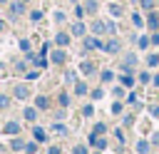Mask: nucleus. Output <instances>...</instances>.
I'll list each match as a JSON object with an SVG mask.
<instances>
[{"label": "nucleus", "mask_w": 159, "mask_h": 154, "mask_svg": "<svg viewBox=\"0 0 159 154\" xmlns=\"http://www.w3.org/2000/svg\"><path fill=\"white\" fill-rule=\"evenodd\" d=\"M52 62H65V52H62V50L52 52Z\"/></svg>", "instance_id": "f257e3e1"}, {"label": "nucleus", "mask_w": 159, "mask_h": 154, "mask_svg": "<svg viewBox=\"0 0 159 154\" xmlns=\"http://www.w3.org/2000/svg\"><path fill=\"white\" fill-rule=\"evenodd\" d=\"M5 132H7V134H17V132H20V127H17L15 122H10V124L5 127Z\"/></svg>", "instance_id": "f03ea898"}, {"label": "nucleus", "mask_w": 159, "mask_h": 154, "mask_svg": "<svg viewBox=\"0 0 159 154\" xmlns=\"http://www.w3.org/2000/svg\"><path fill=\"white\" fill-rule=\"evenodd\" d=\"M157 25H159V12L149 15V27H157Z\"/></svg>", "instance_id": "7ed1b4c3"}, {"label": "nucleus", "mask_w": 159, "mask_h": 154, "mask_svg": "<svg viewBox=\"0 0 159 154\" xmlns=\"http://www.w3.org/2000/svg\"><path fill=\"white\" fill-rule=\"evenodd\" d=\"M15 94H17L20 99H22V97L27 94V87H20V84H17V87H15Z\"/></svg>", "instance_id": "20e7f679"}, {"label": "nucleus", "mask_w": 159, "mask_h": 154, "mask_svg": "<svg viewBox=\"0 0 159 154\" xmlns=\"http://www.w3.org/2000/svg\"><path fill=\"white\" fill-rule=\"evenodd\" d=\"M37 107H40V109L50 107V99H45V97H37Z\"/></svg>", "instance_id": "39448f33"}, {"label": "nucleus", "mask_w": 159, "mask_h": 154, "mask_svg": "<svg viewBox=\"0 0 159 154\" xmlns=\"http://www.w3.org/2000/svg\"><path fill=\"white\" fill-rule=\"evenodd\" d=\"M147 149H149V144H147V142H139V144H137V152H139V154H144Z\"/></svg>", "instance_id": "423d86ee"}, {"label": "nucleus", "mask_w": 159, "mask_h": 154, "mask_svg": "<svg viewBox=\"0 0 159 154\" xmlns=\"http://www.w3.org/2000/svg\"><path fill=\"white\" fill-rule=\"evenodd\" d=\"M75 89H77V94H84V92H87V87H84L82 82H77V84H75Z\"/></svg>", "instance_id": "0eeeda50"}, {"label": "nucleus", "mask_w": 159, "mask_h": 154, "mask_svg": "<svg viewBox=\"0 0 159 154\" xmlns=\"http://www.w3.org/2000/svg\"><path fill=\"white\" fill-rule=\"evenodd\" d=\"M35 139H37V142H45V132H42V129H35Z\"/></svg>", "instance_id": "6e6552de"}, {"label": "nucleus", "mask_w": 159, "mask_h": 154, "mask_svg": "<svg viewBox=\"0 0 159 154\" xmlns=\"http://www.w3.org/2000/svg\"><path fill=\"white\" fill-rule=\"evenodd\" d=\"M25 119L32 122V119H35V109H25Z\"/></svg>", "instance_id": "1a4fd4ad"}, {"label": "nucleus", "mask_w": 159, "mask_h": 154, "mask_svg": "<svg viewBox=\"0 0 159 154\" xmlns=\"http://www.w3.org/2000/svg\"><path fill=\"white\" fill-rule=\"evenodd\" d=\"M67 40H70L67 35H57V42H60V45H67Z\"/></svg>", "instance_id": "9d476101"}, {"label": "nucleus", "mask_w": 159, "mask_h": 154, "mask_svg": "<svg viewBox=\"0 0 159 154\" xmlns=\"http://www.w3.org/2000/svg\"><path fill=\"white\" fill-rule=\"evenodd\" d=\"M5 107H7V97H2V94H0V109H5Z\"/></svg>", "instance_id": "9b49d317"}, {"label": "nucleus", "mask_w": 159, "mask_h": 154, "mask_svg": "<svg viewBox=\"0 0 159 154\" xmlns=\"http://www.w3.org/2000/svg\"><path fill=\"white\" fill-rule=\"evenodd\" d=\"M75 154H87V149L84 147H75Z\"/></svg>", "instance_id": "f8f14e48"}, {"label": "nucleus", "mask_w": 159, "mask_h": 154, "mask_svg": "<svg viewBox=\"0 0 159 154\" xmlns=\"http://www.w3.org/2000/svg\"><path fill=\"white\" fill-rule=\"evenodd\" d=\"M142 2H144V7H152L154 5V0H142Z\"/></svg>", "instance_id": "ddd939ff"}, {"label": "nucleus", "mask_w": 159, "mask_h": 154, "mask_svg": "<svg viewBox=\"0 0 159 154\" xmlns=\"http://www.w3.org/2000/svg\"><path fill=\"white\" fill-rule=\"evenodd\" d=\"M50 154H60V149L57 147H50Z\"/></svg>", "instance_id": "4468645a"}, {"label": "nucleus", "mask_w": 159, "mask_h": 154, "mask_svg": "<svg viewBox=\"0 0 159 154\" xmlns=\"http://www.w3.org/2000/svg\"><path fill=\"white\" fill-rule=\"evenodd\" d=\"M0 2H2V0H0Z\"/></svg>", "instance_id": "2eb2a0df"}]
</instances>
